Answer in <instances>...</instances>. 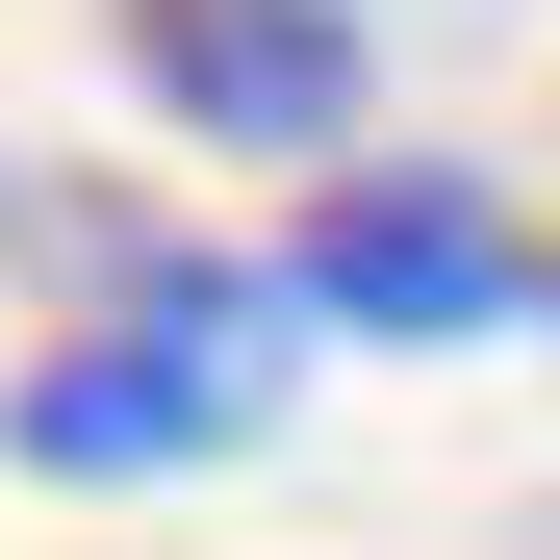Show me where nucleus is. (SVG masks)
<instances>
[{
    "instance_id": "obj_3",
    "label": "nucleus",
    "mask_w": 560,
    "mask_h": 560,
    "mask_svg": "<svg viewBox=\"0 0 560 560\" xmlns=\"http://www.w3.org/2000/svg\"><path fill=\"white\" fill-rule=\"evenodd\" d=\"M306 306L331 331H510L535 306V230L458 205V178H331L306 205Z\"/></svg>"
},
{
    "instance_id": "obj_1",
    "label": "nucleus",
    "mask_w": 560,
    "mask_h": 560,
    "mask_svg": "<svg viewBox=\"0 0 560 560\" xmlns=\"http://www.w3.org/2000/svg\"><path fill=\"white\" fill-rule=\"evenodd\" d=\"M0 433H26L51 485H153V458H230V433H255V357H230V306H153V331L26 357V383H0Z\"/></svg>"
},
{
    "instance_id": "obj_2",
    "label": "nucleus",
    "mask_w": 560,
    "mask_h": 560,
    "mask_svg": "<svg viewBox=\"0 0 560 560\" xmlns=\"http://www.w3.org/2000/svg\"><path fill=\"white\" fill-rule=\"evenodd\" d=\"M128 77L205 153H331L357 128V0H128Z\"/></svg>"
}]
</instances>
